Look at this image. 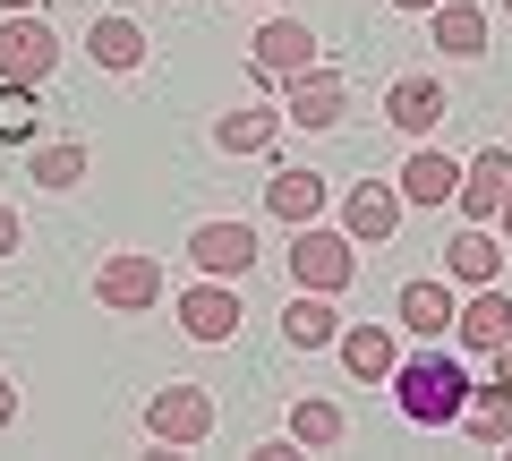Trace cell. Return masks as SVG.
<instances>
[{"label": "cell", "mask_w": 512, "mask_h": 461, "mask_svg": "<svg viewBox=\"0 0 512 461\" xmlns=\"http://www.w3.org/2000/svg\"><path fill=\"white\" fill-rule=\"evenodd\" d=\"M470 393H478L470 368H461V359H444V351H419V359H402V368H393V402H402L410 427H461Z\"/></svg>", "instance_id": "1"}, {"label": "cell", "mask_w": 512, "mask_h": 461, "mask_svg": "<svg viewBox=\"0 0 512 461\" xmlns=\"http://www.w3.org/2000/svg\"><path fill=\"white\" fill-rule=\"evenodd\" d=\"M359 274V240L350 231H325V222H299L291 231V282L299 291H350Z\"/></svg>", "instance_id": "2"}, {"label": "cell", "mask_w": 512, "mask_h": 461, "mask_svg": "<svg viewBox=\"0 0 512 461\" xmlns=\"http://www.w3.org/2000/svg\"><path fill=\"white\" fill-rule=\"evenodd\" d=\"M52 69H60V35L43 26V9H9V26H0V77L9 86H43Z\"/></svg>", "instance_id": "3"}, {"label": "cell", "mask_w": 512, "mask_h": 461, "mask_svg": "<svg viewBox=\"0 0 512 461\" xmlns=\"http://www.w3.org/2000/svg\"><path fill=\"white\" fill-rule=\"evenodd\" d=\"M146 436L171 444V453L205 444V436H214V393H205V385H163V393L146 402Z\"/></svg>", "instance_id": "4"}, {"label": "cell", "mask_w": 512, "mask_h": 461, "mask_svg": "<svg viewBox=\"0 0 512 461\" xmlns=\"http://www.w3.org/2000/svg\"><path fill=\"white\" fill-rule=\"evenodd\" d=\"M94 299H103L111 316H146L154 299H163V265H154L146 248H120V257H103V274H94Z\"/></svg>", "instance_id": "5"}, {"label": "cell", "mask_w": 512, "mask_h": 461, "mask_svg": "<svg viewBox=\"0 0 512 461\" xmlns=\"http://www.w3.org/2000/svg\"><path fill=\"white\" fill-rule=\"evenodd\" d=\"M188 265L214 274V282H248L256 274V231L248 222H197L188 231Z\"/></svg>", "instance_id": "6"}, {"label": "cell", "mask_w": 512, "mask_h": 461, "mask_svg": "<svg viewBox=\"0 0 512 461\" xmlns=\"http://www.w3.org/2000/svg\"><path fill=\"white\" fill-rule=\"evenodd\" d=\"M342 111H350V94H342V77L316 60V69H299V77H282V120L291 129H342Z\"/></svg>", "instance_id": "7"}, {"label": "cell", "mask_w": 512, "mask_h": 461, "mask_svg": "<svg viewBox=\"0 0 512 461\" xmlns=\"http://www.w3.org/2000/svg\"><path fill=\"white\" fill-rule=\"evenodd\" d=\"M299 69H316V35L299 18H265L256 26V86H282Z\"/></svg>", "instance_id": "8"}, {"label": "cell", "mask_w": 512, "mask_h": 461, "mask_svg": "<svg viewBox=\"0 0 512 461\" xmlns=\"http://www.w3.org/2000/svg\"><path fill=\"white\" fill-rule=\"evenodd\" d=\"M180 333H188V342H231V333H239V282L205 274L197 291H180Z\"/></svg>", "instance_id": "9"}, {"label": "cell", "mask_w": 512, "mask_h": 461, "mask_svg": "<svg viewBox=\"0 0 512 461\" xmlns=\"http://www.w3.org/2000/svg\"><path fill=\"white\" fill-rule=\"evenodd\" d=\"M393 222H402V188H393V180H359V188H350L342 231L359 248H384V240H393Z\"/></svg>", "instance_id": "10"}, {"label": "cell", "mask_w": 512, "mask_h": 461, "mask_svg": "<svg viewBox=\"0 0 512 461\" xmlns=\"http://www.w3.org/2000/svg\"><path fill=\"white\" fill-rule=\"evenodd\" d=\"M393 316H402L410 333H419V342H444V333H453V316H461V299H453V282H402V291H393Z\"/></svg>", "instance_id": "11"}, {"label": "cell", "mask_w": 512, "mask_h": 461, "mask_svg": "<svg viewBox=\"0 0 512 461\" xmlns=\"http://www.w3.org/2000/svg\"><path fill=\"white\" fill-rule=\"evenodd\" d=\"M512 333V299H504V282H478L470 299H461V316H453V342L461 351H495Z\"/></svg>", "instance_id": "12"}, {"label": "cell", "mask_w": 512, "mask_h": 461, "mask_svg": "<svg viewBox=\"0 0 512 461\" xmlns=\"http://www.w3.org/2000/svg\"><path fill=\"white\" fill-rule=\"evenodd\" d=\"M504 188H512V154L504 146H487V154H478V163H461V214H470V222H495V214H504Z\"/></svg>", "instance_id": "13"}, {"label": "cell", "mask_w": 512, "mask_h": 461, "mask_svg": "<svg viewBox=\"0 0 512 461\" xmlns=\"http://www.w3.org/2000/svg\"><path fill=\"white\" fill-rule=\"evenodd\" d=\"M444 111H453L444 103V77H393V94H384V120H393L402 137H427Z\"/></svg>", "instance_id": "14"}, {"label": "cell", "mask_w": 512, "mask_h": 461, "mask_svg": "<svg viewBox=\"0 0 512 461\" xmlns=\"http://www.w3.org/2000/svg\"><path fill=\"white\" fill-rule=\"evenodd\" d=\"M393 188H402V205H453L461 197V163H453V154H436V146H419Z\"/></svg>", "instance_id": "15"}, {"label": "cell", "mask_w": 512, "mask_h": 461, "mask_svg": "<svg viewBox=\"0 0 512 461\" xmlns=\"http://www.w3.org/2000/svg\"><path fill=\"white\" fill-rule=\"evenodd\" d=\"M427 26H436V52L444 60H478V52H487V9H478V0H436Z\"/></svg>", "instance_id": "16"}, {"label": "cell", "mask_w": 512, "mask_h": 461, "mask_svg": "<svg viewBox=\"0 0 512 461\" xmlns=\"http://www.w3.org/2000/svg\"><path fill=\"white\" fill-rule=\"evenodd\" d=\"M444 274H453L461 291H478V282H504V240H495L487 222H470V231L444 248Z\"/></svg>", "instance_id": "17"}, {"label": "cell", "mask_w": 512, "mask_h": 461, "mask_svg": "<svg viewBox=\"0 0 512 461\" xmlns=\"http://www.w3.org/2000/svg\"><path fill=\"white\" fill-rule=\"evenodd\" d=\"M86 52H94V69L128 77V69H146V26H137V18H94L86 26Z\"/></svg>", "instance_id": "18"}, {"label": "cell", "mask_w": 512, "mask_h": 461, "mask_svg": "<svg viewBox=\"0 0 512 461\" xmlns=\"http://www.w3.org/2000/svg\"><path fill=\"white\" fill-rule=\"evenodd\" d=\"M333 351H342V368L359 376V385H384V376L402 368V351H393V333H384V325H342Z\"/></svg>", "instance_id": "19"}, {"label": "cell", "mask_w": 512, "mask_h": 461, "mask_svg": "<svg viewBox=\"0 0 512 461\" xmlns=\"http://www.w3.org/2000/svg\"><path fill=\"white\" fill-rule=\"evenodd\" d=\"M282 333H291V351H333L342 342V316H333V291H299L282 308Z\"/></svg>", "instance_id": "20"}, {"label": "cell", "mask_w": 512, "mask_h": 461, "mask_svg": "<svg viewBox=\"0 0 512 461\" xmlns=\"http://www.w3.org/2000/svg\"><path fill=\"white\" fill-rule=\"evenodd\" d=\"M265 214L274 222H316L325 214V171H274V180H265Z\"/></svg>", "instance_id": "21"}, {"label": "cell", "mask_w": 512, "mask_h": 461, "mask_svg": "<svg viewBox=\"0 0 512 461\" xmlns=\"http://www.w3.org/2000/svg\"><path fill=\"white\" fill-rule=\"evenodd\" d=\"M282 129H291L282 111H256V103H248V111H222V120H214V146H222V154H265Z\"/></svg>", "instance_id": "22"}, {"label": "cell", "mask_w": 512, "mask_h": 461, "mask_svg": "<svg viewBox=\"0 0 512 461\" xmlns=\"http://www.w3.org/2000/svg\"><path fill=\"white\" fill-rule=\"evenodd\" d=\"M461 427H470L487 453H504V444H512V393H504V385H478L470 410H461Z\"/></svg>", "instance_id": "23"}, {"label": "cell", "mask_w": 512, "mask_h": 461, "mask_svg": "<svg viewBox=\"0 0 512 461\" xmlns=\"http://www.w3.org/2000/svg\"><path fill=\"white\" fill-rule=\"evenodd\" d=\"M86 180V146H77V137H52V146H35V188H77Z\"/></svg>", "instance_id": "24"}, {"label": "cell", "mask_w": 512, "mask_h": 461, "mask_svg": "<svg viewBox=\"0 0 512 461\" xmlns=\"http://www.w3.org/2000/svg\"><path fill=\"white\" fill-rule=\"evenodd\" d=\"M291 436L308 444V453H333V444H342V410H333V402H299L291 410Z\"/></svg>", "instance_id": "25"}, {"label": "cell", "mask_w": 512, "mask_h": 461, "mask_svg": "<svg viewBox=\"0 0 512 461\" xmlns=\"http://www.w3.org/2000/svg\"><path fill=\"white\" fill-rule=\"evenodd\" d=\"M26 137H35V86L0 77V146H26Z\"/></svg>", "instance_id": "26"}, {"label": "cell", "mask_w": 512, "mask_h": 461, "mask_svg": "<svg viewBox=\"0 0 512 461\" xmlns=\"http://www.w3.org/2000/svg\"><path fill=\"white\" fill-rule=\"evenodd\" d=\"M487 359H495V368H487V385H504V393H512V333H504V342H495Z\"/></svg>", "instance_id": "27"}, {"label": "cell", "mask_w": 512, "mask_h": 461, "mask_svg": "<svg viewBox=\"0 0 512 461\" xmlns=\"http://www.w3.org/2000/svg\"><path fill=\"white\" fill-rule=\"evenodd\" d=\"M18 240H26V231H18V205H0V257H18Z\"/></svg>", "instance_id": "28"}, {"label": "cell", "mask_w": 512, "mask_h": 461, "mask_svg": "<svg viewBox=\"0 0 512 461\" xmlns=\"http://www.w3.org/2000/svg\"><path fill=\"white\" fill-rule=\"evenodd\" d=\"M9 427H18V385L0 376V436H9Z\"/></svg>", "instance_id": "29"}, {"label": "cell", "mask_w": 512, "mask_h": 461, "mask_svg": "<svg viewBox=\"0 0 512 461\" xmlns=\"http://www.w3.org/2000/svg\"><path fill=\"white\" fill-rule=\"evenodd\" d=\"M495 231H504V248H512V188H504V214H495Z\"/></svg>", "instance_id": "30"}, {"label": "cell", "mask_w": 512, "mask_h": 461, "mask_svg": "<svg viewBox=\"0 0 512 461\" xmlns=\"http://www.w3.org/2000/svg\"><path fill=\"white\" fill-rule=\"evenodd\" d=\"M0 9H43V0H0Z\"/></svg>", "instance_id": "31"}, {"label": "cell", "mask_w": 512, "mask_h": 461, "mask_svg": "<svg viewBox=\"0 0 512 461\" xmlns=\"http://www.w3.org/2000/svg\"><path fill=\"white\" fill-rule=\"evenodd\" d=\"M393 9H436V0H393Z\"/></svg>", "instance_id": "32"}, {"label": "cell", "mask_w": 512, "mask_h": 461, "mask_svg": "<svg viewBox=\"0 0 512 461\" xmlns=\"http://www.w3.org/2000/svg\"><path fill=\"white\" fill-rule=\"evenodd\" d=\"M504 9H512V0H504Z\"/></svg>", "instance_id": "33"}]
</instances>
